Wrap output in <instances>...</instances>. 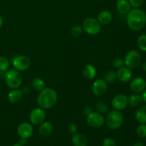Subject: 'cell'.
Masks as SVG:
<instances>
[{
	"label": "cell",
	"mask_w": 146,
	"mask_h": 146,
	"mask_svg": "<svg viewBox=\"0 0 146 146\" xmlns=\"http://www.w3.org/2000/svg\"><path fill=\"white\" fill-rule=\"evenodd\" d=\"M126 21L128 27L133 31H139L146 24V14L143 10L135 8L127 14Z\"/></svg>",
	"instance_id": "1"
},
{
	"label": "cell",
	"mask_w": 146,
	"mask_h": 146,
	"mask_svg": "<svg viewBox=\"0 0 146 146\" xmlns=\"http://www.w3.org/2000/svg\"><path fill=\"white\" fill-rule=\"evenodd\" d=\"M58 96L55 90L51 88H44L40 91L37 97V103L43 109H49L56 104Z\"/></svg>",
	"instance_id": "2"
},
{
	"label": "cell",
	"mask_w": 146,
	"mask_h": 146,
	"mask_svg": "<svg viewBox=\"0 0 146 146\" xmlns=\"http://www.w3.org/2000/svg\"><path fill=\"white\" fill-rule=\"evenodd\" d=\"M4 81L7 86L10 88H18L22 83V76L16 69H9L4 75Z\"/></svg>",
	"instance_id": "3"
},
{
	"label": "cell",
	"mask_w": 146,
	"mask_h": 146,
	"mask_svg": "<svg viewBox=\"0 0 146 146\" xmlns=\"http://www.w3.org/2000/svg\"><path fill=\"white\" fill-rule=\"evenodd\" d=\"M123 122V114L117 110L110 111L106 119V123L111 130H117L122 125Z\"/></svg>",
	"instance_id": "4"
},
{
	"label": "cell",
	"mask_w": 146,
	"mask_h": 146,
	"mask_svg": "<svg viewBox=\"0 0 146 146\" xmlns=\"http://www.w3.org/2000/svg\"><path fill=\"white\" fill-rule=\"evenodd\" d=\"M83 29L88 34L92 36L97 35L101 30V24L95 18H87L83 23Z\"/></svg>",
	"instance_id": "5"
},
{
	"label": "cell",
	"mask_w": 146,
	"mask_h": 146,
	"mask_svg": "<svg viewBox=\"0 0 146 146\" xmlns=\"http://www.w3.org/2000/svg\"><path fill=\"white\" fill-rule=\"evenodd\" d=\"M141 56L139 52L135 50H131L128 51L124 58V64L130 69L136 68L141 64Z\"/></svg>",
	"instance_id": "6"
},
{
	"label": "cell",
	"mask_w": 146,
	"mask_h": 146,
	"mask_svg": "<svg viewBox=\"0 0 146 146\" xmlns=\"http://www.w3.org/2000/svg\"><path fill=\"white\" fill-rule=\"evenodd\" d=\"M12 65L14 69L19 71H24L31 66V60L27 56L21 55L14 57L12 59Z\"/></svg>",
	"instance_id": "7"
},
{
	"label": "cell",
	"mask_w": 146,
	"mask_h": 146,
	"mask_svg": "<svg viewBox=\"0 0 146 146\" xmlns=\"http://www.w3.org/2000/svg\"><path fill=\"white\" fill-rule=\"evenodd\" d=\"M86 122L89 126L94 128H99L104 126L106 123L104 117L99 113L91 112L89 115H87Z\"/></svg>",
	"instance_id": "8"
},
{
	"label": "cell",
	"mask_w": 146,
	"mask_h": 146,
	"mask_svg": "<svg viewBox=\"0 0 146 146\" xmlns=\"http://www.w3.org/2000/svg\"><path fill=\"white\" fill-rule=\"evenodd\" d=\"M46 118V113L41 108H36L31 111L29 119L33 125H38L42 123Z\"/></svg>",
	"instance_id": "9"
},
{
	"label": "cell",
	"mask_w": 146,
	"mask_h": 146,
	"mask_svg": "<svg viewBox=\"0 0 146 146\" xmlns=\"http://www.w3.org/2000/svg\"><path fill=\"white\" fill-rule=\"evenodd\" d=\"M111 105L117 111H122L125 109L128 105V98L124 94H118L115 96L111 101Z\"/></svg>",
	"instance_id": "10"
},
{
	"label": "cell",
	"mask_w": 146,
	"mask_h": 146,
	"mask_svg": "<svg viewBox=\"0 0 146 146\" xmlns=\"http://www.w3.org/2000/svg\"><path fill=\"white\" fill-rule=\"evenodd\" d=\"M108 89V85L104 79L98 78L96 80L92 85L93 94L96 96H101L104 95Z\"/></svg>",
	"instance_id": "11"
},
{
	"label": "cell",
	"mask_w": 146,
	"mask_h": 146,
	"mask_svg": "<svg viewBox=\"0 0 146 146\" xmlns=\"http://www.w3.org/2000/svg\"><path fill=\"white\" fill-rule=\"evenodd\" d=\"M131 91L135 94H140L146 88L145 80L142 77H136L131 81L130 84Z\"/></svg>",
	"instance_id": "12"
},
{
	"label": "cell",
	"mask_w": 146,
	"mask_h": 146,
	"mask_svg": "<svg viewBox=\"0 0 146 146\" xmlns=\"http://www.w3.org/2000/svg\"><path fill=\"white\" fill-rule=\"evenodd\" d=\"M33 132H34V129L31 124L27 122L21 123L17 128V133L20 138H26V139L29 138L32 135Z\"/></svg>",
	"instance_id": "13"
},
{
	"label": "cell",
	"mask_w": 146,
	"mask_h": 146,
	"mask_svg": "<svg viewBox=\"0 0 146 146\" xmlns=\"http://www.w3.org/2000/svg\"><path fill=\"white\" fill-rule=\"evenodd\" d=\"M117 78L121 82H128L133 78V72L128 67H122L116 72Z\"/></svg>",
	"instance_id": "14"
},
{
	"label": "cell",
	"mask_w": 146,
	"mask_h": 146,
	"mask_svg": "<svg viewBox=\"0 0 146 146\" xmlns=\"http://www.w3.org/2000/svg\"><path fill=\"white\" fill-rule=\"evenodd\" d=\"M113 19V16L109 11L104 10L101 11L98 15V20L101 25H107L110 24Z\"/></svg>",
	"instance_id": "15"
},
{
	"label": "cell",
	"mask_w": 146,
	"mask_h": 146,
	"mask_svg": "<svg viewBox=\"0 0 146 146\" xmlns=\"http://www.w3.org/2000/svg\"><path fill=\"white\" fill-rule=\"evenodd\" d=\"M131 4L128 0H118L116 2V9L120 14H127L131 10Z\"/></svg>",
	"instance_id": "16"
},
{
	"label": "cell",
	"mask_w": 146,
	"mask_h": 146,
	"mask_svg": "<svg viewBox=\"0 0 146 146\" xmlns=\"http://www.w3.org/2000/svg\"><path fill=\"white\" fill-rule=\"evenodd\" d=\"M53 132V125L49 122H44L39 125L38 133L42 137H47Z\"/></svg>",
	"instance_id": "17"
},
{
	"label": "cell",
	"mask_w": 146,
	"mask_h": 146,
	"mask_svg": "<svg viewBox=\"0 0 146 146\" xmlns=\"http://www.w3.org/2000/svg\"><path fill=\"white\" fill-rule=\"evenodd\" d=\"M22 96L23 94L21 90L15 88L8 94V100L11 104H17L21 101Z\"/></svg>",
	"instance_id": "18"
},
{
	"label": "cell",
	"mask_w": 146,
	"mask_h": 146,
	"mask_svg": "<svg viewBox=\"0 0 146 146\" xmlns=\"http://www.w3.org/2000/svg\"><path fill=\"white\" fill-rule=\"evenodd\" d=\"M71 143L74 146H87L88 141L84 135L75 133L71 137Z\"/></svg>",
	"instance_id": "19"
},
{
	"label": "cell",
	"mask_w": 146,
	"mask_h": 146,
	"mask_svg": "<svg viewBox=\"0 0 146 146\" xmlns=\"http://www.w3.org/2000/svg\"><path fill=\"white\" fill-rule=\"evenodd\" d=\"M135 118L141 124L146 123V106L138 107L135 111Z\"/></svg>",
	"instance_id": "20"
},
{
	"label": "cell",
	"mask_w": 146,
	"mask_h": 146,
	"mask_svg": "<svg viewBox=\"0 0 146 146\" xmlns=\"http://www.w3.org/2000/svg\"><path fill=\"white\" fill-rule=\"evenodd\" d=\"M83 75L88 80L94 79L96 75V69L91 64H87L83 69Z\"/></svg>",
	"instance_id": "21"
},
{
	"label": "cell",
	"mask_w": 146,
	"mask_h": 146,
	"mask_svg": "<svg viewBox=\"0 0 146 146\" xmlns=\"http://www.w3.org/2000/svg\"><path fill=\"white\" fill-rule=\"evenodd\" d=\"M142 95H140L139 94H135L133 95H131L128 98V104L131 107H138L142 104L143 102Z\"/></svg>",
	"instance_id": "22"
},
{
	"label": "cell",
	"mask_w": 146,
	"mask_h": 146,
	"mask_svg": "<svg viewBox=\"0 0 146 146\" xmlns=\"http://www.w3.org/2000/svg\"><path fill=\"white\" fill-rule=\"evenodd\" d=\"M31 85H32L33 88L35 91L40 92L45 88L46 84L44 80L41 79V78H34L31 82Z\"/></svg>",
	"instance_id": "23"
},
{
	"label": "cell",
	"mask_w": 146,
	"mask_h": 146,
	"mask_svg": "<svg viewBox=\"0 0 146 146\" xmlns=\"http://www.w3.org/2000/svg\"><path fill=\"white\" fill-rule=\"evenodd\" d=\"M10 62L9 60L5 56H0V73L5 74L6 71H7L9 68Z\"/></svg>",
	"instance_id": "24"
},
{
	"label": "cell",
	"mask_w": 146,
	"mask_h": 146,
	"mask_svg": "<svg viewBox=\"0 0 146 146\" xmlns=\"http://www.w3.org/2000/svg\"><path fill=\"white\" fill-rule=\"evenodd\" d=\"M117 79L116 72L113 71H108L104 75V80L107 84H112Z\"/></svg>",
	"instance_id": "25"
},
{
	"label": "cell",
	"mask_w": 146,
	"mask_h": 146,
	"mask_svg": "<svg viewBox=\"0 0 146 146\" xmlns=\"http://www.w3.org/2000/svg\"><path fill=\"white\" fill-rule=\"evenodd\" d=\"M137 44L141 51H146V34H142L138 37Z\"/></svg>",
	"instance_id": "26"
},
{
	"label": "cell",
	"mask_w": 146,
	"mask_h": 146,
	"mask_svg": "<svg viewBox=\"0 0 146 146\" xmlns=\"http://www.w3.org/2000/svg\"><path fill=\"white\" fill-rule=\"evenodd\" d=\"M83 31V28L80 25H74L71 29V34L72 36L77 38L81 35Z\"/></svg>",
	"instance_id": "27"
},
{
	"label": "cell",
	"mask_w": 146,
	"mask_h": 146,
	"mask_svg": "<svg viewBox=\"0 0 146 146\" xmlns=\"http://www.w3.org/2000/svg\"><path fill=\"white\" fill-rule=\"evenodd\" d=\"M96 110L99 113H106L108 111V107L106 104L104 102H98L96 104Z\"/></svg>",
	"instance_id": "28"
},
{
	"label": "cell",
	"mask_w": 146,
	"mask_h": 146,
	"mask_svg": "<svg viewBox=\"0 0 146 146\" xmlns=\"http://www.w3.org/2000/svg\"><path fill=\"white\" fill-rule=\"evenodd\" d=\"M137 135L140 137V138H146V125L145 124H141L138 125V128L136 129Z\"/></svg>",
	"instance_id": "29"
},
{
	"label": "cell",
	"mask_w": 146,
	"mask_h": 146,
	"mask_svg": "<svg viewBox=\"0 0 146 146\" xmlns=\"http://www.w3.org/2000/svg\"><path fill=\"white\" fill-rule=\"evenodd\" d=\"M124 64H124V60L121 58H115L113 60V66L115 68H118V69L123 67Z\"/></svg>",
	"instance_id": "30"
},
{
	"label": "cell",
	"mask_w": 146,
	"mask_h": 146,
	"mask_svg": "<svg viewBox=\"0 0 146 146\" xmlns=\"http://www.w3.org/2000/svg\"><path fill=\"white\" fill-rule=\"evenodd\" d=\"M102 146H116V143L113 138H106L103 141Z\"/></svg>",
	"instance_id": "31"
},
{
	"label": "cell",
	"mask_w": 146,
	"mask_h": 146,
	"mask_svg": "<svg viewBox=\"0 0 146 146\" xmlns=\"http://www.w3.org/2000/svg\"><path fill=\"white\" fill-rule=\"evenodd\" d=\"M131 7L134 8H138L143 5L144 3V0H128Z\"/></svg>",
	"instance_id": "32"
},
{
	"label": "cell",
	"mask_w": 146,
	"mask_h": 146,
	"mask_svg": "<svg viewBox=\"0 0 146 146\" xmlns=\"http://www.w3.org/2000/svg\"><path fill=\"white\" fill-rule=\"evenodd\" d=\"M68 130L71 134H75L78 131V126L75 123H70L68 125Z\"/></svg>",
	"instance_id": "33"
},
{
	"label": "cell",
	"mask_w": 146,
	"mask_h": 146,
	"mask_svg": "<svg viewBox=\"0 0 146 146\" xmlns=\"http://www.w3.org/2000/svg\"><path fill=\"white\" fill-rule=\"evenodd\" d=\"M91 112H93V111H92V110H91V108H90V107L86 106V107H85V108H84V115H86V116L88 115H89V114L91 113Z\"/></svg>",
	"instance_id": "34"
},
{
	"label": "cell",
	"mask_w": 146,
	"mask_h": 146,
	"mask_svg": "<svg viewBox=\"0 0 146 146\" xmlns=\"http://www.w3.org/2000/svg\"><path fill=\"white\" fill-rule=\"evenodd\" d=\"M21 92H22L23 94H29V93L30 89L28 86H24L22 88H21Z\"/></svg>",
	"instance_id": "35"
},
{
	"label": "cell",
	"mask_w": 146,
	"mask_h": 146,
	"mask_svg": "<svg viewBox=\"0 0 146 146\" xmlns=\"http://www.w3.org/2000/svg\"><path fill=\"white\" fill-rule=\"evenodd\" d=\"M19 143H20L21 144V145H26V144H27V139H26V138H20V139H19Z\"/></svg>",
	"instance_id": "36"
},
{
	"label": "cell",
	"mask_w": 146,
	"mask_h": 146,
	"mask_svg": "<svg viewBox=\"0 0 146 146\" xmlns=\"http://www.w3.org/2000/svg\"><path fill=\"white\" fill-rule=\"evenodd\" d=\"M142 98H143V101L146 104V88L143 91V94H142Z\"/></svg>",
	"instance_id": "37"
},
{
	"label": "cell",
	"mask_w": 146,
	"mask_h": 146,
	"mask_svg": "<svg viewBox=\"0 0 146 146\" xmlns=\"http://www.w3.org/2000/svg\"><path fill=\"white\" fill-rule=\"evenodd\" d=\"M133 146H144V145L142 142H140V141H138V142L135 143L133 145Z\"/></svg>",
	"instance_id": "38"
},
{
	"label": "cell",
	"mask_w": 146,
	"mask_h": 146,
	"mask_svg": "<svg viewBox=\"0 0 146 146\" xmlns=\"http://www.w3.org/2000/svg\"><path fill=\"white\" fill-rule=\"evenodd\" d=\"M142 68L145 72H146V61H145V62L142 64Z\"/></svg>",
	"instance_id": "39"
},
{
	"label": "cell",
	"mask_w": 146,
	"mask_h": 146,
	"mask_svg": "<svg viewBox=\"0 0 146 146\" xmlns=\"http://www.w3.org/2000/svg\"><path fill=\"white\" fill-rule=\"evenodd\" d=\"M3 23H4V21H3V18L1 17V16L0 15V28L2 27L3 25Z\"/></svg>",
	"instance_id": "40"
},
{
	"label": "cell",
	"mask_w": 146,
	"mask_h": 146,
	"mask_svg": "<svg viewBox=\"0 0 146 146\" xmlns=\"http://www.w3.org/2000/svg\"><path fill=\"white\" fill-rule=\"evenodd\" d=\"M12 146H24V145H21L20 143H16V144H14V145H13Z\"/></svg>",
	"instance_id": "41"
},
{
	"label": "cell",
	"mask_w": 146,
	"mask_h": 146,
	"mask_svg": "<svg viewBox=\"0 0 146 146\" xmlns=\"http://www.w3.org/2000/svg\"><path fill=\"white\" fill-rule=\"evenodd\" d=\"M145 82H146V78H145Z\"/></svg>",
	"instance_id": "42"
}]
</instances>
